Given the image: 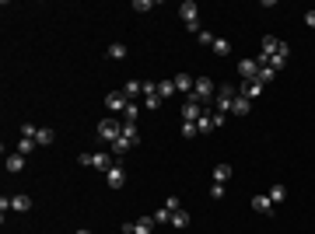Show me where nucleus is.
<instances>
[{"mask_svg":"<svg viewBox=\"0 0 315 234\" xmlns=\"http://www.w3.org/2000/svg\"><path fill=\"white\" fill-rule=\"evenodd\" d=\"M105 182H109V189H123V185H126V172H123V164H112V168L105 172Z\"/></svg>","mask_w":315,"mask_h":234,"instance_id":"39448f33","label":"nucleus"},{"mask_svg":"<svg viewBox=\"0 0 315 234\" xmlns=\"http://www.w3.org/2000/svg\"><path fill=\"white\" fill-rule=\"evenodd\" d=\"M238 98V91L231 88V84H224V88H217V95H214V105H217V112L224 116V112H231V101Z\"/></svg>","mask_w":315,"mask_h":234,"instance_id":"7ed1b4c3","label":"nucleus"},{"mask_svg":"<svg viewBox=\"0 0 315 234\" xmlns=\"http://www.w3.org/2000/svg\"><path fill=\"white\" fill-rule=\"evenodd\" d=\"M151 7H154V4H151V0H137V4H133V11H140V14H147V11H151Z\"/></svg>","mask_w":315,"mask_h":234,"instance_id":"72a5a7b5","label":"nucleus"},{"mask_svg":"<svg viewBox=\"0 0 315 234\" xmlns=\"http://www.w3.org/2000/svg\"><path fill=\"white\" fill-rule=\"evenodd\" d=\"M144 95H158V84H154V80H144Z\"/></svg>","mask_w":315,"mask_h":234,"instance_id":"e433bc0d","label":"nucleus"},{"mask_svg":"<svg viewBox=\"0 0 315 234\" xmlns=\"http://www.w3.org/2000/svg\"><path fill=\"white\" fill-rule=\"evenodd\" d=\"M165 206H168V210H172V214H175V210H179V206H182V203H179L175 196H168V199H165Z\"/></svg>","mask_w":315,"mask_h":234,"instance_id":"4c0bfd02","label":"nucleus"},{"mask_svg":"<svg viewBox=\"0 0 315 234\" xmlns=\"http://www.w3.org/2000/svg\"><path fill=\"white\" fill-rule=\"evenodd\" d=\"M154 224H172V210L161 203V210H154Z\"/></svg>","mask_w":315,"mask_h":234,"instance_id":"a878e982","label":"nucleus"},{"mask_svg":"<svg viewBox=\"0 0 315 234\" xmlns=\"http://www.w3.org/2000/svg\"><path fill=\"white\" fill-rule=\"evenodd\" d=\"M200 14V7L193 4V0H186V4H179V18H182V25H193Z\"/></svg>","mask_w":315,"mask_h":234,"instance_id":"1a4fd4ad","label":"nucleus"},{"mask_svg":"<svg viewBox=\"0 0 315 234\" xmlns=\"http://www.w3.org/2000/svg\"><path fill=\"white\" fill-rule=\"evenodd\" d=\"M193 84H196V80L189 77V74H175V91H182L186 98L193 95Z\"/></svg>","mask_w":315,"mask_h":234,"instance_id":"4468645a","label":"nucleus"},{"mask_svg":"<svg viewBox=\"0 0 315 234\" xmlns=\"http://www.w3.org/2000/svg\"><path fill=\"white\" fill-rule=\"evenodd\" d=\"M74 234H91V231H84V227H81V231H74Z\"/></svg>","mask_w":315,"mask_h":234,"instance_id":"ea45409f","label":"nucleus"},{"mask_svg":"<svg viewBox=\"0 0 315 234\" xmlns=\"http://www.w3.org/2000/svg\"><path fill=\"white\" fill-rule=\"evenodd\" d=\"M210 199H224V185H217V182H214V185H210Z\"/></svg>","mask_w":315,"mask_h":234,"instance_id":"c9c22d12","label":"nucleus"},{"mask_svg":"<svg viewBox=\"0 0 315 234\" xmlns=\"http://www.w3.org/2000/svg\"><path fill=\"white\" fill-rule=\"evenodd\" d=\"M144 105H147V112L161 109V95H144Z\"/></svg>","mask_w":315,"mask_h":234,"instance_id":"c756f323","label":"nucleus"},{"mask_svg":"<svg viewBox=\"0 0 315 234\" xmlns=\"http://www.w3.org/2000/svg\"><path fill=\"white\" fill-rule=\"evenodd\" d=\"M186 227H189V214L179 206L175 214H172V231H186Z\"/></svg>","mask_w":315,"mask_h":234,"instance_id":"f3484780","label":"nucleus"},{"mask_svg":"<svg viewBox=\"0 0 315 234\" xmlns=\"http://www.w3.org/2000/svg\"><path fill=\"white\" fill-rule=\"evenodd\" d=\"M263 88H266V84H263L259 77H256V80H242V91H238V95L252 101V98H259V95H263Z\"/></svg>","mask_w":315,"mask_h":234,"instance_id":"423d86ee","label":"nucleus"},{"mask_svg":"<svg viewBox=\"0 0 315 234\" xmlns=\"http://www.w3.org/2000/svg\"><path fill=\"white\" fill-rule=\"evenodd\" d=\"M123 137H126L130 143H133V147H137V143H140V130H137V122H123Z\"/></svg>","mask_w":315,"mask_h":234,"instance_id":"4be33fe9","label":"nucleus"},{"mask_svg":"<svg viewBox=\"0 0 315 234\" xmlns=\"http://www.w3.org/2000/svg\"><path fill=\"white\" fill-rule=\"evenodd\" d=\"M305 25H308V28H315V11H308V14H305Z\"/></svg>","mask_w":315,"mask_h":234,"instance_id":"58836bf2","label":"nucleus"},{"mask_svg":"<svg viewBox=\"0 0 315 234\" xmlns=\"http://www.w3.org/2000/svg\"><path fill=\"white\" fill-rule=\"evenodd\" d=\"M109 59H126V46H123V42H112V46H109Z\"/></svg>","mask_w":315,"mask_h":234,"instance_id":"bb28decb","label":"nucleus"},{"mask_svg":"<svg viewBox=\"0 0 315 234\" xmlns=\"http://www.w3.org/2000/svg\"><path fill=\"white\" fill-rule=\"evenodd\" d=\"M228 178H231V164H228V161H221V164L214 168V182H217V185H224Z\"/></svg>","mask_w":315,"mask_h":234,"instance_id":"aec40b11","label":"nucleus"},{"mask_svg":"<svg viewBox=\"0 0 315 234\" xmlns=\"http://www.w3.org/2000/svg\"><path fill=\"white\" fill-rule=\"evenodd\" d=\"M112 151H102V154H95L91 157V168H99V172H109V168H112Z\"/></svg>","mask_w":315,"mask_h":234,"instance_id":"f8f14e48","label":"nucleus"},{"mask_svg":"<svg viewBox=\"0 0 315 234\" xmlns=\"http://www.w3.org/2000/svg\"><path fill=\"white\" fill-rule=\"evenodd\" d=\"M137 116H140L137 101H130V105H126V112H123V122H137Z\"/></svg>","mask_w":315,"mask_h":234,"instance_id":"cd10ccee","label":"nucleus"},{"mask_svg":"<svg viewBox=\"0 0 315 234\" xmlns=\"http://www.w3.org/2000/svg\"><path fill=\"white\" fill-rule=\"evenodd\" d=\"M270 199H273V203H284V199H287V185H280V182L270 185Z\"/></svg>","mask_w":315,"mask_h":234,"instance_id":"b1692460","label":"nucleus"},{"mask_svg":"<svg viewBox=\"0 0 315 234\" xmlns=\"http://www.w3.org/2000/svg\"><path fill=\"white\" fill-rule=\"evenodd\" d=\"M200 116H203V105H200V101H189V98H186V105H182V119H186V122H196Z\"/></svg>","mask_w":315,"mask_h":234,"instance_id":"9d476101","label":"nucleus"},{"mask_svg":"<svg viewBox=\"0 0 315 234\" xmlns=\"http://www.w3.org/2000/svg\"><path fill=\"white\" fill-rule=\"evenodd\" d=\"M123 95L130 98V101H133V98H144V80H126V84H123Z\"/></svg>","mask_w":315,"mask_h":234,"instance_id":"dca6fc26","label":"nucleus"},{"mask_svg":"<svg viewBox=\"0 0 315 234\" xmlns=\"http://www.w3.org/2000/svg\"><path fill=\"white\" fill-rule=\"evenodd\" d=\"M53 140H56V133H53L49 126H39V133H35V143H39V147H49Z\"/></svg>","mask_w":315,"mask_h":234,"instance_id":"412c9836","label":"nucleus"},{"mask_svg":"<svg viewBox=\"0 0 315 234\" xmlns=\"http://www.w3.org/2000/svg\"><path fill=\"white\" fill-rule=\"evenodd\" d=\"M35 133H39V126H35V122H25V126H21V137L35 140Z\"/></svg>","mask_w":315,"mask_h":234,"instance_id":"2f4dec72","label":"nucleus"},{"mask_svg":"<svg viewBox=\"0 0 315 234\" xmlns=\"http://www.w3.org/2000/svg\"><path fill=\"white\" fill-rule=\"evenodd\" d=\"M109 151H112L116 157H123V154H130V151H133V143H130V140H126L123 133H119V140L112 143V147H109Z\"/></svg>","mask_w":315,"mask_h":234,"instance_id":"6ab92c4d","label":"nucleus"},{"mask_svg":"<svg viewBox=\"0 0 315 234\" xmlns=\"http://www.w3.org/2000/svg\"><path fill=\"white\" fill-rule=\"evenodd\" d=\"M126 105H130V98L123 95V91H112V95H105V109H109V112H126Z\"/></svg>","mask_w":315,"mask_h":234,"instance_id":"20e7f679","label":"nucleus"},{"mask_svg":"<svg viewBox=\"0 0 315 234\" xmlns=\"http://www.w3.org/2000/svg\"><path fill=\"white\" fill-rule=\"evenodd\" d=\"M158 95H161V101L172 98L175 95V80H158Z\"/></svg>","mask_w":315,"mask_h":234,"instance_id":"5701e85b","label":"nucleus"},{"mask_svg":"<svg viewBox=\"0 0 315 234\" xmlns=\"http://www.w3.org/2000/svg\"><path fill=\"white\" fill-rule=\"evenodd\" d=\"M119 133H123V122H119V119L109 116V119H102V122H99V140H105L109 147L119 140Z\"/></svg>","mask_w":315,"mask_h":234,"instance_id":"f03ea898","label":"nucleus"},{"mask_svg":"<svg viewBox=\"0 0 315 234\" xmlns=\"http://www.w3.org/2000/svg\"><path fill=\"white\" fill-rule=\"evenodd\" d=\"M182 137H200L196 122H182Z\"/></svg>","mask_w":315,"mask_h":234,"instance_id":"473e14b6","label":"nucleus"},{"mask_svg":"<svg viewBox=\"0 0 315 234\" xmlns=\"http://www.w3.org/2000/svg\"><path fill=\"white\" fill-rule=\"evenodd\" d=\"M11 210H18V214H28V210H32V196H25V193L11 196Z\"/></svg>","mask_w":315,"mask_h":234,"instance_id":"ddd939ff","label":"nucleus"},{"mask_svg":"<svg viewBox=\"0 0 315 234\" xmlns=\"http://www.w3.org/2000/svg\"><path fill=\"white\" fill-rule=\"evenodd\" d=\"M249 109H252V101H249V98H242V95L231 101V116H249Z\"/></svg>","mask_w":315,"mask_h":234,"instance_id":"a211bd4d","label":"nucleus"},{"mask_svg":"<svg viewBox=\"0 0 315 234\" xmlns=\"http://www.w3.org/2000/svg\"><path fill=\"white\" fill-rule=\"evenodd\" d=\"M273 206H277V203L270 199V193H266V196H263V193L252 196V210H256V214H266V217H270V214H273Z\"/></svg>","mask_w":315,"mask_h":234,"instance_id":"6e6552de","label":"nucleus"},{"mask_svg":"<svg viewBox=\"0 0 315 234\" xmlns=\"http://www.w3.org/2000/svg\"><path fill=\"white\" fill-rule=\"evenodd\" d=\"M210 49H214L217 56H228V53H231V42H228V39H214V46H210Z\"/></svg>","mask_w":315,"mask_h":234,"instance_id":"393cba45","label":"nucleus"},{"mask_svg":"<svg viewBox=\"0 0 315 234\" xmlns=\"http://www.w3.org/2000/svg\"><path fill=\"white\" fill-rule=\"evenodd\" d=\"M217 88L210 77H196V84H193V95H189V101H200V105H207V101H214Z\"/></svg>","mask_w":315,"mask_h":234,"instance_id":"f257e3e1","label":"nucleus"},{"mask_svg":"<svg viewBox=\"0 0 315 234\" xmlns=\"http://www.w3.org/2000/svg\"><path fill=\"white\" fill-rule=\"evenodd\" d=\"M154 217H140V220H133V234H154Z\"/></svg>","mask_w":315,"mask_h":234,"instance_id":"2eb2a0df","label":"nucleus"},{"mask_svg":"<svg viewBox=\"0 0 315 234\" xmlns=\"http://www.w3.org/2000/svg\"><path fill=\"white\" fill-rule=\"evenodd\" d=\"M32 151H35V140L21 137V140H18V154H25V157H28V154H32Z\"/></svg>","mask_w":315,"mask_h":234,"instance_id":"c85d7f7f","label":"nucleus"},{"mask_svg":"<svg viewBox=\"0 0 315 234\" xmlns=\"http://www.w3.org/2000/svg\"><path fill=\"white\" fill-rule=\"evenodd\" d=\"M273 77H277V70H273V67H259V80H263V84H270Z\"/></svg>","mask_w":315,"mask_h":234,"instance_id":"7c9ffc66","label":"nucleus"},{"mask_svg":"<svg viewBox=\"0 0 315 234\" xmlns=\"http://www.w3.org/2000/svg\"><path fill=\"white\" fill-rule=\"evenodd\" d=\"M238 77L242 80H256L259 77V63L256 59H242V63H238Z\"/></svg>","mask_w":315,"mask_h":234,"instance_id":"0eeeda50","label":"nucleus"},{"mask_svg":"<svg viewBox=\"0 0 315 234\" xmlns=\"http://www.w3.org/2000/svg\"><path fill=\"white\" fill-rule=\"evenodd\" d=\"M4 168H7L11 175L25 172V154H18V151H14V154H7V157H4Z\"/></svg>","mask_w":315,"mask_h":234,"instance_id":"9b49d317","label":"nucleus"},{"mask_svg":"<svg viewBox=\"0 0 315 234\" xmlns=\"http://www.w3.org/2000/svg\"><path fill=\"white\" fill-rule=\"evenodd\" d=\"M196 39H200V46H214V35H210V32H207V28H203V32H200Z\"/></svg>","mask_w":315,"mask_h":234,"instance_id":"f704fd0d","label":"nucleus"}]
</instances>
